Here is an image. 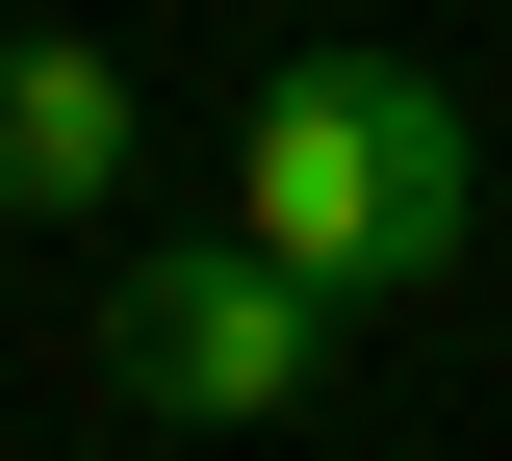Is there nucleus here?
<instances>
[{"label":"nucleus","instance_id":"nucleus-1","mask_svg":"<svg viewBox=\"0 0 512 461\" xmlns=\"http://www.w3.org/2000/svg\"><path fill=\"white\" fill-rule=\"evenodd\" d=\"M231 231L282 282H333V308H410V282L487 231V154H461V103L410 52H282L231 103Z\"/></svg>","mask_w":512,"mask_h":461},{"label":"nucleus","instance_id":"nucleus-2","mask_svg":"<svg viewBox=\"0 0 512 461\" xmlns=\"http://www.w3.org/2000/svg\"><path fill=\"white\" fill-rule=\"evenodd\" d=\"M103 359H128V410H180V436H256V410H308V359H333V282H282L256 231H180V257H128Z\"/></svg>","mask_w":512,"mask_h":461},{"label":"nucleus","instance_id":"nucleus-3","mask_svg":"<svg viewBox=\"0 0 512 461\" xmlns=\"http://www.w3.org/2000/svg\"><path fill=\"white\" fill-rule=\"evenodd\" d=\"M128 52H77V26H0V205H26V231H52V205H103L128 180Z\"/></svg>","mask_w":512,"mask_h":461}]
</instances>
